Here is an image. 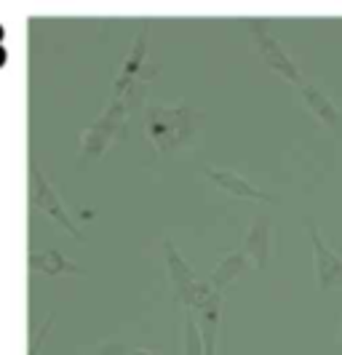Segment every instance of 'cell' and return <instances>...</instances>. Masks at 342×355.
Wrapping results in <instances>:
<instances>
[{"label":"cell","instance_id":"6da1fadb","mask_svg":"<svg viewBox=\"0 0 342 355\" xmlns=\"http://www.w3.org/2000/svg\"><path fill=\"white\" fill-rule=\"evenodd\" d=\"M147 137L166 158L193 150L200 137V115L190 105L147 107Z\"/></svg>","mask_w":342,"mask_h":355},{"label":"cell","instance_id":"7a4b0ae2","mask_svg":"<svg viewBox=\"0 0 342 355\" xmlns=\"http://www.w3.org/2000/svg\"><path fill=\"white\" fill-rule=\"evenodd\" d=\"M142 96H144V80L134 83L126 94H115V96L110 99V105L105 107V112H102L89 128H83L80 142H78L80 155L86 160L99 158L110 144H112V139L121 134L123 123L128 121V115L137 110V105L142 102Z\"/></svg>","mask_w":342,"mask_h":355},{"label":"cell","instance_id":"3957f363","mask_svg":"<svg viewBox=\"0 0 342 355\" xmlns=\"http://www.w3.org/2000/svg\"><path fill=\"white\" fill-rule=\"evenodd\" d=\"M334 163V142L332 139H313L291 147L287 153L289 179L302 190H316L326 179Z\"/></svg>","mask_w":342,"mask_h":355},{"label":"cell","instance_id":"277c9868","mask_svg":"<svg viewBox=\"0 0 342 355\" xmlns=\"http://www.w3.org/2000/svg\"><path fill=\"white\" fill-rule=\"evenodd\" d=\"M246 30H249V35H252L257 53H259L262 62L268 64V70H273L275 75H281L284 80L294 83V86H300V83L305 80L300 67L294 64V59H291L287 53V49L278 43V37L265 27L262 19H246Z\"/></svg>","mask_w":342,"mask_h":355},{"label":"cell","instance_id":"5b68a950","mask_svg":"<svg viewBox=\"0 0 342 355\" xmlns=\"http://www.w3.org/2000/svg\"><path fill=\"white\" fill-rule=\"evenodd\" d=\"M30 193H33V203H35L37 209L46 214L49 219H54L56 225L65 227L72 238L83 241V232H80V227H78V222L67 214L65 203H62V198H59V193L54 190V184H51V182L46 179V174L37 168L35 160H30Z\"/></svg>","mask_w":342,"mask_h":355},{"label":"cell","instance_id":"8992f818","mask_svg":"<svg viewBox=\"0 0 342 355\" xmlns=\"http://www.w3.org/2000/svg\"><path fill=\"white\" fill-rule=\"evenodd\" d=\"M305 230L313 246V257H316V278H318V291H329L342 286V257L332 246H326L316 219L307 214L305 216Z\"/></svg>","mask_w":342,"mask_h":355},{"label":"cell","instance_id":"52a82bcc","mask_svg":"<svg viewBox=\"0 0 342 355\" xmlns=\"http://www.w3.org/2000/svg\"><path fill=\"white\" fill-rule=\"evenodd\" d=\"M200 171H203V177L209 179L212 184H216L222 193H228V196H233V198H241V200H257V203H278V200H281V198L259 190V187L252 184L246 177H241V174H235V171H228V168L203 166Z\"/></svg>","mask_w":342,"mask_h":355},{"label":"cell","instance_id":"ba28073f","mask_svg":"<svg viewBox=\"0 0 342 355\" xmlns=\"http://www.w3.org/2000/svg\"><path fill=\"white\" fill-rule=\"evenodd\" d=\"M271 246H273V219L268 214H257L252 219V225H249V232L243 238L241 251L262 272V270H268V262H271Z\"/></svg>","mask_w":342,"mask_h":355},{"label":"cell","instance_id":"9c48e42d","mask_svg":"<svg viewBox=\"0 0 342 355\" xmlns=\"http://www.w3.org/2000/svg\"><path fill=\"white\" fill-rule=\"evenodd\" d=\"M161 249H163V259H166V270H169V281H171V288H174V297L185 307L187 300H190V294H193V288H196V284H198V278H196V272L190 270V265L185 262V257H182L180 249L171 241H163Z\"/></svg>","mask_w":342,"mask_h":355},{"label":"cell","instance_id":"30bf717a","mask_svg":"<svg viewBox=\"0 0 342 355\" xmlns=\"http://www.w3.org/2000/svg\"><path fill=\"white\" fill-rule=\"evenodd\" d=\"M196 313H198V331H200V342H203V355H216L219 318H222V294L212 291L196 307Z\"/></svg>","mask_w":342,"mask_h":355},{"label":"cell","instance_id":"8fae6325","mask_svg":"<svg viewBox=\"0 0 342 355\" xmlns=\"http://www.w3.org/2000/svg\"><path fill=\"white\" fill-rule=\"evenodd\" d=\"M297 89H300V96L305 99V105L310 107V112H316V118H318L321 123H326L332 131H337V134H340V131H342L340 107L334 105V102L326 96L324 91L318 89L316 83H310V80H302Z\"/></svg>","mask_w":342,"mask_h":355},{"label":"cell","instance_id":"7c38bea8","mask_svg":"<svg viewBox=\"0 0 342 355\" xmlns=\"http://www.w3.org/2000/svg\"><path fill=\"white\" fill-rule=\"evenodd\" d=\"M30 267L40 272V275H49V278H59V275H83L86 270L80 265H75L72 259H67L62 251L56 249H40L30 251Z\"/></svg>","mask_w":342,"mask_h":355},{"label":"cell","instance_id":"4fadbf2b","mask_svg":"<svg viewBox=\"0 0 342 355\" xmlns=\"http://www.w3.org/2000/svg\"><path fill=\"white\" fill-rule=\"evenodd\" d=\"M246 265H249V259H246V254H243L241 249L225 254L222 262L214 267V272H212V278H209V286L222 294V291H225V288H228V286L233 284L235 278L246 270Z\"/></svg>","mask_w":342,"mask_h":355},{"label":"cell","instance_id":"5bb4252c","mask_svg":"<svg viewBox=\"0 0 342 355\" xmlns=\"http://www.w3.org/2000/svg\"><path fill=\"white\" fill-rule=\"evenodd\" d=\"M182 345H185V355H203L198 320L193 318V310H185V320H182Z\"/></svg>","mask_w":342,"mask_h":355},{"label":"cell","instance_id":"9a60e30c","mask_svg":"<svg viewBox=\"0 0 342 355\" xmlns=\"http://www.w3.org/2000/svg\"><path fill=\"white\" fill-rule=\"evenodd\" d=\"M128 353L131 350H128L126 342H102V345H94L86 355H128Z\"/></svg>","mask_w":342,"mask_h":355},{"label":"cell","instance_id":"2e32d148","mask_svg":"<svg viewBox=\"0 0 342 355\" xmlns=\"http://www.w3.org/2000/svg\"><path fill=\"white\" fill-rule=\"evenodd\" d=\"M51 315H49V318H46V323H43V326H40V329H37L35 331V337H33V345H30V355H37L40 353V345H43V339H46V334H49V329H51Z\"/></svg>","mask_w":342,"mask_h":355},{"label":"cell","instance_id":"e0dca14e","mask_svg":"<svg viewBox=\"0 0 342 355\" xmlns=\"http://www.w3.org/2000/svg\"><path fill=\"white\" fill-rule=\"evenodd\" d=\"M128 355H158V353H153V350H142V347H137V350H131Z\"/></svg>","mask_w":342,"mask_h":355},{"label":"cell","instance_id":"ac0fdd59","mask_svg":"<svg viewBox=\"0 0 342 355\" xmlns=\"http://www.w3.org/2000/svg\"><path fill=\"white\" fill-rule=\"evenodd\" d=\"M337 347L342 350V331H340V339H337Z\"/></svg>","mask_w":342,"mask_h":355}]
</instances>
